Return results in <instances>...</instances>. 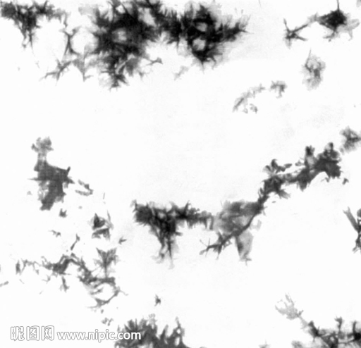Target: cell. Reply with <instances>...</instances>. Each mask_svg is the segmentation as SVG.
<instances>
[{"instance_id":"6da1fadb","label":"cell","mask_w":361,"mask_h":348,"mask_svg":"<svg viewBox=\"0 0 361 348\" xmlns=\"http://www.w3.org/2000/svg\"><path fill=\"white\" fill-rule=\"evenodd\" d=\"M1 17L16 30L25 51L48 62L47 75L60 77L67 57L70 13L48 1H6Z\"/></svg>"}]
</instances>
